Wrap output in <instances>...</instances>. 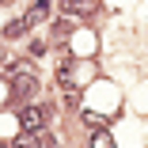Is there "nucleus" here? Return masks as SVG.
<instances>
[{
  "instance_id": "nucleus-1",
  "label": "nucleus",
  "mask_w": 148,
  "mask_h": 148,
  "mask_svg": "<svg viewBox=\"0 0 148 148\" xmlns=\"http://www.w3.org/2000/svg\"><path fill=\"white\" fill-rule=\"evenodd\" d=\"M8 72H12V87H15V95H23V99H31V95H38V76L27 69V65H8Z\"/></svg>"
},
{
  "instance_id": "nucleus-7",
  "label": "nucleus",
  "mask_w": 148,
  "mask_h": 148,
  "mask_svg": "<svg viewBox=\"0 0 148 148\" xmlns=\"http://www.w3.org/2000/svg\"><path fill=\"white\" fill-rule=\"evenodd\" d=\"M12 148H38V140H34V133H23V137H15Z\"/></svg>"
},
{
  "instance_id": "nucleus-6",
  "label": "nucleus",
  "mask_w": 148,
  "mask_h": 148,
  "mask_svg": "<svg viewBox=\"0 0 148 148\" xmlns=\"http://www.w3.org/2000/svg\"><path fill=\"white\" fill-rule=\"evenodd\" d=\"M91 148H114V140H110V133H103V129H95V137H91Z\"/></svg>"
},
{
  "instance_id": "nucleus-5",
  "label": "nucleus",
  "mask_w": 148,
  "mask_h": 148,
  "mask_svg": "<svg viewBox=\"0 0 148 148\" xmlns=\"http://www.w3.org/2000/svg\"><path fill=\"white\" fill-rule=\"evenodd\" d=\"M27 23H31V15H23V19H12V23L4 27V34H8V38H19V34L27 31Z\"/></svg>"
},
{
  "instance_id": "nucleus-3",
  "label": "nucleus",
  "mask_w": 148,
  "mask_h": 148,
  "mask_svg": "<svg viewBox=\"0 0 148 148\" xmlns=\"http://www.w3.org/2000/svg\"><path fill=\"white\" fill-rule=\"evenodd\" d=\"M61 8H65V15H87L95 8V0H61Z\"/></svg>"
},
{
  "instance_id": "nucleus-8",
  "label": "nucleus",
  "mask_w": 148,
  "mask_h": 148,
  "mask_svg": "<svg viewBox=\"0 0 148 148\" xmlns=\"http://www.w3.org/2000/svg\"><path fill=\"white\" fill-rule=\"evenodd\" d=\"M84 122L91 125V129H99V125H103V118H99V114H91V110H87V114H84Z\"/></svg>"
},
{
  "instance_id": "nucleus-9",
  "label": "nucleus",
  "mask_w": 148,
  "mask_h": 148,
  "mask_svg": "<svg viewBox=\"0 0 148 148\" xmlns=\"http://www.w3.org/2000/svg\"><path fill=\"white\" fill-rule=\"evenodd\" d=\"M0 148H8V144H4V140H0Z\"/></svg>"
},
{
  "instance_id": "nucleus-4",
  "label": "nucleus",
  "mask_w": 148,
  "mask_h": 148,
  "mask_svg": "<svg viewBox=\"0 0 148 148\" xmlns=\"http://www.w3.org/2000/svg\"><path fill=\"white\" fill-rule=\"evenodd\" d=\"M57 80H61V87H72V61L69 57L57 61Z\"/></svg>"
},
{
  "instance_id": "nucleus-2",
  "label": "nucleus",
  "mask_w": 148,
  "mask_h": 148,
  "mask_svg": "<svg viewBox=\"0 0 148 148\" xmlns=\"http://www.w3.org/2000/svg\"><path fill=\"white\" fill-rule=\"evenodd\" d=\"M46 122H49V110L38 106V103H31V106L19 110V129H23V133H42Z\"/></svg>"
}]
</instances>
